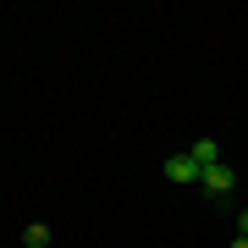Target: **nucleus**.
Wrapping results in <instances>:
<instances>
[{"label": "nucleus", "instance_id": "1", "mask_svg": "<svg viewBox=\"0 0 248 248\" xmlns=\"http://www.w3.org/2000/svg\"><path fill=\"white\" fill-rule=\"evenodd\" d=\"M199 187H204V193H210V199H226L232 187H237V171H232L226 160H221V166H210V171H199Z\"/></svg>", "mask_w": 248, "mask_h": 248}, {"label": "nucleus", "instance_id": "2", "mask_svg": "<svg viewBox=\"0 0 248 248\" xmlns=\"http://www.w3.org/2000/svg\"><path fill=\"white\" fill-rule=\"evenodd\" d=\"M166 182H177V187H199V166H193V155H171L166 160Z\"/></svg>", "mask_w": 248, "mask_h": 248}, {"label": "nucleus", "instance_id": "3", "mask_svg": "<svg viewBox=\"0 0 248 248\" xmlns=\"http://www.w3.org/2000/svg\"><path fill=\"white\" fill-rule=\"evenodd\" d=\"M187 155H193V166H199V171L221 166V143H215V138H199V143H187Z\"/></svg>", "mask_w": 248, "mask_h": 248}, {"label": "nucleus", "instance_id": "4", "mask_svg": "<svg viewBox=\"0 0 248 248\" xmlns=\"http://www.w3.org/2000/svg\"><path fill=\"white\" fill-rule=\"evenodd\" d=\"M50 237H55V232H50L45 221H28V226H22V248H50Z\"/></svg>", "mask_w": 248, "mask_h": 248}, {"label": "nucleus", "instance_id": "5", "mask_svg": "<svg viewBox=\"0 0 248 248\" xmlns=\"http://www.w3.org/2000/svg\"><path fill=\"white\" fill-rule=\"evenodd\" d=\"M237 237H248V210H243V215H237Z\"/></svg>", "mask_w": 248, "mask_h": 248}, {"label": "nucleus", "instance_id": "6", "mask_svg": "<svg viewBox=\"0 0 248 248\" xmlns=\"http://www.w3.org/2000/svg\"><path fill=\"white\" fill-rule=\"evenodd\" d=\"M232 248H248V237H237V243H232Z\"/></svg>", "mask_w": 248, "mask_h": 248}]
</instances>
